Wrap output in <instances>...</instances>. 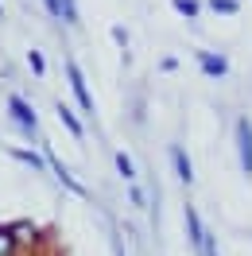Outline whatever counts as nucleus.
Returning <instances> with one entry per match:
<instances>
[{"mask_svg":"<svg viewBox=\"0 0 252 256\" xmlns=\"http://www.w3.org/2000/svg\"><path fill=\"white\" fill-rule=\"evenodd\" d=\"M8 116H12V124H16L28 140H39V144H43V136H39V112H35V105L24 94H8Z\"/></svg>","mask_w":252,"mask_h":256,"instance_id":"nucleus-1","label":"nucleus"},{"mask_svg":"<svg viewBox=\"0 0 252 256\" xmlns=\"http://www.w3.org/2000/svg\"><path fill=\"white\" fill-rule=\"evenodd\" d=\"M66 82H70V94L78 101V109L86 116H94V94H90V86H86V74H82V66L74 58H66Z\"/></svg>","mask_w":252,"mask_h":256,"instance_id":"nucleus-2","label":"nucleus"},{"mask_svg":"<svg viewBox=\"0 0 252 256\" xmlns=\"http://www.w3.org/2000/svg\"><path fill=\"white\" fill-rule=\"evenodd\" d=\"M233 140H236V160H240V171L252 175V120L248 116H236L233 120Z\"/></svg>","mask_w":252,"mask_h":256,"instance_id":"nucleus-3","label":"nucleus"},{"mask_svg":"<svg viewBox=\"0 0 252 256\" xmlns=\"http://www.w3.org/2000/svg\"><path fill=\"white\" fill-rule=\"evenodd\" d=\"M43 160H47V167L54 171V178H58V182H62V186H66L70 194H78V198H86V194H90V190H86V186L78 182V178L70 175V167H66V163L58 160L54 152H50V144H47V140H43Z\"/></svg>","mask_w":252,"mask_h":256,"instance_id":"nucleus-4","label":"nucleus"},{"mask_svg":"<svg viewBox=\"0 0 252 256\" xmlns=\"http://www.w3.org/2000/svg\"><path fill=\"white\" fill-rule=\"evenodd\" d=\"M194 58H198V70H202L206 78H225V74H229V58H225V54H214V50H198Z\"/></svg>","mask_w":252,"mask_h":256,"instance_id":"nucleus-5","label":"nucleus"},{"mask_svg":"<svg viewBox=\"0 0 252 256\" xmlns=\"http://www.w3.org/2000/svg\"><path fill=\"white\" fill-rule=\"evenodd\" d=\"M171 163H174L178 182L190 186V182H194V163H190V156H186V148H182V144H171Z\"/></svg>","mask_w":252,"mask_h":256,"instance_id":"nucleus-6","label":"nucleus"},{"mask_svg":"<svg viewBox=\"0 0 252 256\" xmlns=\"http://www.w3.org/2000/svg\"><path fill=\"white\" fill-rule=\"evenodd\" d=\"M182 222H186V237H190V248L198 252V244H202V237H206V225H202V218H198V210L190 206H182Z\"/></svg>","mask_w":252,"mask_h":256,"instance_id":"nucleus-7","label":"nucleus"},{"mask_svg":"<svg viewBox=\"0 0 252 256\" xmlns=\"http://www.w3.org/2000/svg\"><path fill=\"white\" fill-rule=\"evenodd\" d=\"M54 112H58V120H62V128L70 132V136H74V140H86V124L78 120V112L70 109L66 101H58V105H54Z\"/></svg>","mask_w":252,"mask_h":256,"instance_id":"nucleus-8","label":"nucleus"},{"mask_svg":"<svg viewBox=\"0 0 252 256\" xmlns=\"http://www.w3.org/2000/svg\"><path fill=\"white\" fill-rule=\"evenodd\" d=\"M8 156H12V160H20L24 167L39 171V175H43V171H50L47 160H43V152H32V148H8Z\"/></svg>","mask_w":252,"mask_h":256,"instance_id":"nucleus-9","label":"nucleus"},{"mask_svg":"<svg viewBox=\"0 0 252 256\" xmlns=\"http://www.w3.org/2000/svg\"><path fill=\"white\" fill-rule=\"evenodd\" d=\"M8 225H12V233H16L20 248H35V244H39V233H43V229L35 222H8Z\"/></svg>","mask_w":252,"mask_h":256,"instance_id":"nucleus-10","label":"nucleus"},{"mask_svg":"<svg viewBox=\"0 0 252 256\" xmlns=\"http://www.w3.org/2000/svg\"><path fill=\"white\" fill-rule=\"evenodd\" d=\"M0 256H24L16 233H12V225H0Z\"/></svg>","mask_w":252,"mask_h":256,"instance_id":"nucleus-11","label":"nucleus"},{"mask_svg":"<svg viewBox=\"0 0 252 256\" xmlns=\"http://www.w3.org/2000/svg\"><path fill=\"white\" fill-rule=\"evenodd\" d=\"M58 20H62L66 28H78L82 16H78V0H58Z\"/></svg>","mask_w":252,"mask_h":256,"instance_id":"nucleus-12","label":"nucleus"},{"mask_svg":"<svg viewBox=\"0 0 252 256\" xmlns=\"http://www.w3.org/2000/svg\"><path fill=\"white\" fill-rule=\"evenodd\" d=\"M112 163H116V171H120V178H124V182H136V163H132V156H128V152H116V156H112Z\"/></svg>","mask_w":252,"mask_h":256,"instance_id":"nucleus-13","label":"nucleus"},{"mask_svg":"<svg viewBox=\"0 0 252 256\" xmlns=\"http://www.w3.org/2000/svg\"><path fill=\"white\" fill-rule=\"evenodd\" d=\"M171 8L178 12V16H186V20L202 16V0H171Z\"/></svg>","mask_w":252,"mask_h":256,"instance_id":"nucleus-14","label":"nucleus"},{"mask_svg":"<svg viewBox=\"0 0 252 256\" xmlns=\"http://www.w3.org/2000/svg\"><path fill=\"white\" fill-rule=\"evenodd\" d=\"M210 4V12H218V16H236V8H240V0H206Z\"/></svg>","mask_w":252,"mask_h":256,"instance_id":"nucleus-15","label":"nucleus"},{"mask_svg":"<svg viewBox=\"0 0 252 256\" xmlns=\"http://www.w3.org/2000/svg\"><path fill=\"white\" fill-rule=\"evenodd\" d=\"M28 66H32L35 78H43V74H47V58H43V50H28Z\"/></svg>","mask_w":252,"mask_h":256,"instance_id":"nucleus-16","label":"nucleus"},{"mask_svg":"<svg viewBox=\"0 0 252 256\" xmlns=\"http://www.w3.org/2000/svg\"><path fill=\"white\" fill-rule=\"evenodd\" d=\"M198 256H221L218 252V233H210V229H206L202 244H198Z\"/></svg>","mask_w":252,"mask_h":256,"instance_id":"nucleus-17","label":"nucleus"},{"mask_svg":"<svg viewBox=\"0 0 252 256\" xmlns=\"http://www.w3.org/2000/svg\"><path fill=\"white\" fill-rule=\"evenodd\" d=\"M112 43H116V47H120V54H128V28H120V24H116V28H112Z\"/></svg>","mask_w":252,"mask_h":256,"instance_id":"nucleus-18","label":"nucleus"},{"mask_svg":"<svg viewBox=\"0 0 252 256\" xmlns=\"http://www.w3.org/2000/svg\"><path fill=\"white\" fill-rule=\"evenodd\" d=\"M128 202H132V206H140V210H144V202H148V194H144L140 186H136V182H128Z\"/></svg>","mask_w":252,"mask_h":256,"instance_id":"nucleus-19","label":"nucleus"},{"mask_svg":"<svg viewBox=\"0 0 252 256\" xmlns=\"http://www.w3.org/2000/svg\"><path fill=\"white\" fill-rule=\"evenodd\" d=\"M43 8H47L50 20H58V0H43Z\"/></svg>","mask_w":252,"mask_h":256,"instance_id":"nucleus-20","label":"nucleus"},{"mask_svg":"<svg viewBox=\"0 0 252 256\" xmlns=\"http://www.w3.org/2000/svg\"><path fill=\"white\" fill-rule=\"evenodd\" d=\"M159 70H167V74H171V70H178V58H163V62H159Z\"/></svg>","mask_w":252,"mask_h":256,"instance_id":"nucleus-21","label":"nucleus"},{"mask_svg":"<svg viewBox=\"0 0 252 256\" xmlns=\"http://www.w3.org/2000/svg\"><path fill=\"white\" fill-rule=\"evenodd\" d=\"M39 256H58V252H39Z\"/></svg>","mask_w":252,"mask_h":256,"instance_id":"nucleus-22","label":"nucleus"},{"mask_svg":"<svg viewBox=\"0 0 252 256\" xmlns=\"http://www.w3.org/2000/svg\"><path fill=\"white\" fill-rule=\"evenodd\" d=\"M0 20H4V4H0Z\"/></svg>","mask_w":252,"mask_h":256,"instance_id":"nucleus-23","label":"nucleus"}]
</instances>
